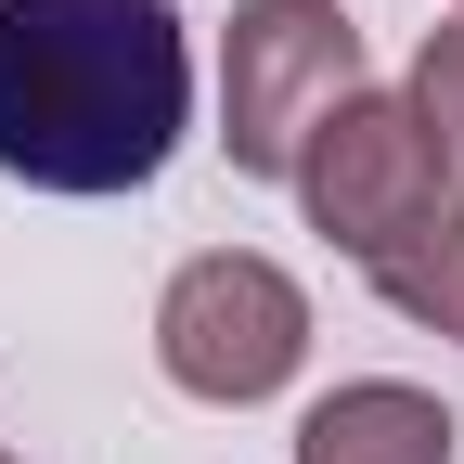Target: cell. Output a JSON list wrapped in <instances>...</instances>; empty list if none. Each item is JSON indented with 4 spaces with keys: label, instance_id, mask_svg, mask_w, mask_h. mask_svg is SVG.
Segmentation results:
<instances>
[{
    "label": "cell",
    "instance_id": "obj_4",
    "mask_svg": "<svg viewBox=\"0 0 464 464\" xmlns=\"http://www.w3.org/2000/svg\"><path fill=\"white\" fill-rule=\"evenodd\" d=\"M284 194H297V219L323 232L348 271H374V258L413 246L426 219H451V181H439V155H426V130H413V103H400L387 78H362V91H348L323 130L297 142Z\"/></svg>",
    "mask_w": 464,
    "mask_h": 464
},
{
    "label": "cell",
    "instance_id": "obj_6",
    "mask_svg": "<svg viewBox=\"0 0 464 464\" xmlns=\"http://www.w3.org/2000/svg\"><path fill=\"white\" fill-rule=\"evenodd\" d=\"M362 284H374V297H387L400 323H413V335L464 348V207H451V219H426L413 246H400V258H374Z\"/></svg>",
    "mask_w": 464,
    "mask_h": 464
},
{
    "label": "cell",
    "instance_id": "obj_1",
    "mask_svg": "<svg viewBox=\"0 0 464 464\" xmlns=\"http://www.w3.org/2000/svg\"><path fill=\"white\" fill-rule=\"evenodd\" d=\"M194 142L181 0H0V181L26 194H155Z\"/></svg>",
    "mask_w": 464,
    "mask_h": 464
},
{
    "label": "cell",
    "instance_id": "obj_3",
    "mask_svg": "<svg viewBox=\"0 0 464 464\" xmlns=\"http://www.w3.org/2000/svg\"><path fill=\"white\" fill-rule=\"evenodd\" d=\"M374 78L362 14L348 0H232L219 26V155L232 181H284L297 142Z\"/></svg>",
    "mask_w": 464,
    "mask_h": 464
},
{
    "label": "cell",
    "instance_id": "obj_7",
    "mask_svg": "<svg viewBox=\"0 0 464 464\" xmlns=\"http://www.w3.org/2000/svg\"><path fill=\"white\" fill-rule=\"evenodd\" d=\"M400 103H413V130H426L439 181H451V207H464V14H439V26H426L413 78H400Z\"/></svg>",
    "mask_w": 464,
    "mask_h": 464
},
{
    "label": "cell",
    "instance_id": "obj_5",
    "mask_svg": "<svg viewBox=\"0 0 464 464\" xmlns=\"http://www.w3.org/2000/svg\"><path fill=\"white\" fill-rule=\"evenodd\" d=\"M284 451H297V464H451L464 426H451V400L413 387V374H335L297 413Z\"/></svg>",
    "mask_w": 464,
    "mask_h": 464
},
{
    "label": "cell",
    "instance_id": "obj_9",
    "mask_svg": "<svg viewBox=\"0 0 464 464\" xmlns=\"http://www.w3.org/2000/svg\"><path fill=\"white\" fill-rule=\"evenodd\" d=\"M0 464H14V451H0Z\"/></svg>",
    "mask_w": 464,
    "mask_h": 464
},
{
    "label": "cell",
    "instance_id": "obj_8",
    "mask_svg": "<svg viewBox=\"0 0 464 464\" xmlns=\"http://www.w3.org/2000/svg\"><path fill=\"white\" fill-rule=\"evenodd\" d=\"M439 14H464V0H439Z\"/></svg>",
    "mask_w": 464,
    "mask_h": 464
},
{
    "label": "cell",
    "instance_id": "obj_2",
    "mask_svg": "<svg viewBox=\"0 0 464 464\" xmlns=\"http://www.w3.org/2000/svg\"><path fill=\"white\" fill-rule=\"evenodd\" d=\"M155 374L194 413H258L310 374V284L258 246H194L155 284Z\"/></svg>",
    "mask_w": 464,
    "mask_h": 464
}]
</instances>
